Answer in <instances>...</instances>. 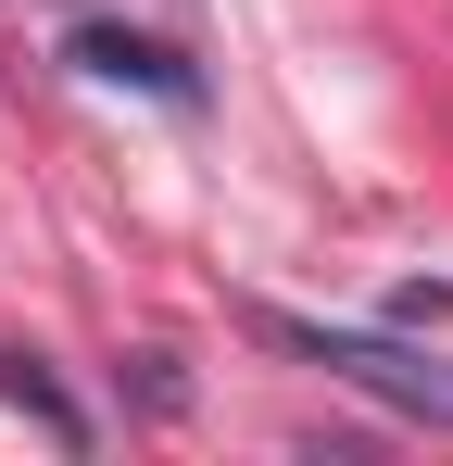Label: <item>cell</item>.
I'll list each match as a JSON object with an SVG mask.
<instances>
[{
    "label": "cell",
    "instance_id": "1",
    "mask_svg": "<svg viewBox=\"0 0 453 466\" xmlns=\"http://www.w3.org/2000/svg\"><path fill=\"white\" fill-rule=\"evenodd\" d=\"M277 353H302V366H327L340 390H366V403H390V416H416V429H453V353H428V340H390V328H327V315H252Z\"/></svg>",
    "mask_w": 453,
    "mask_h": 466
},
{
    "label": "cell",
    "instance_id": "2",
    "mask_svg": "<svg viewBox=\"0 0 453 466\" xmlns=\"http://www.w3.org/2000/svg\"><path fill=\"white\" fill-rule=\"evenodd\" d=\"M64 51H76V76H101V88H151V101H176V114L202 101V76H189L164 38H139V25H76Z\"/></svg>",
    "mask_w": 453,
    "mask_h": 466
}]
</instances>
